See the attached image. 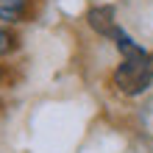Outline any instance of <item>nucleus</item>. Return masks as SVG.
Listing matches in <instances>:
<instances>
[{"label":"nucleus","instance_id":"obj_4","mask_svg":"<svg viewBox=\"0 0 153 153\" xmlns=\"http://www.w3.org/2000/svg\"><path fill=\"white\" fill-rule=\"evenodd\" d=\"M111 48L117 50V59H131V56H145V53L150 50L148 45H142L134 33L125 28V25H120V28L114 31L111 36Z\"/></svg>","mask_w":153,"mask_h":153},{"label":"nucleus","instance_id":"obj_1","mask_svg":"<svg viewBox=\"0 0 153 153\" xmlns=\"http://www.w3.org/2000/svg\"><path fill=\"white\" fill-rule=\"evenodd\" d=\"M106 89L117 100H142L153 89V50L145 56L117 59L106 73Z\"/></svg>","mask_w":153,"mask_h":153},{"label":"nucleus","instance_id":"obj_2","mask_svg":"<svg viewBox=\"0 0 153 153\" xmlns=\"http://www.w3.org/2000/svg\"><path fill=\"white\" fill-rule=\"evenodd\" d=\"M84 25L97 39L111 42L114 31L120 28L123 22H120V14H117L114 3H92V6H86V11H84Z\"/></svg>","mask_w":153,"mask_h":153},{"label":"nucleus","instance_id":"obj_7","mask_svg":"<svg viewBox=\"0 0 153 153\" xmlns=\"http://www.w3.org/2000/svg\"><path fill=\"white\" fill-rule=\"evenodd\" d=\"M0 111H3V97H0Z\"/></svg>","mask_w":153,"mask_h":153},{"label":"nucleus","instance_id":"obj_6","mask_svg":"<svg viewBox=\"0 0 153 153\" xmlns=\"http://www.w3.org/2000/svg\"><path fill=\"white\" fill-rule=\"evenodd\" d=\"M14 84H17L14 64L11 61H0V92H3V89H11Z\"/></svg>","mask_w":153,"mask_h":153},{"label":"nucleus","instance_id":"obj_5","mask_svg":"<svg viewBox=\"0 0 153 153\" xmlns=\"http://www.w3.org/2000/svg\"><path fill=\"white\" fill-rule=\"evenodd\" d=\"M22 53V33L0 22V61H14Z\"/></svg>","mask_w":153,"mask_h":153},{"label":"nucleus","instance_id":"obj_3","mask_svg":"<svg viewBox=\"0 0 153 153\" xmlns=\"http://www.w3.org/2000/svg\"><path fill=\"white\" fill-rule=\"evenodd\" d=\"M42 3L45 0H0V22L22 31L25 25L39 20Z\"/></svg>","mask_w":153,"mask_h":153}]
</instances>
